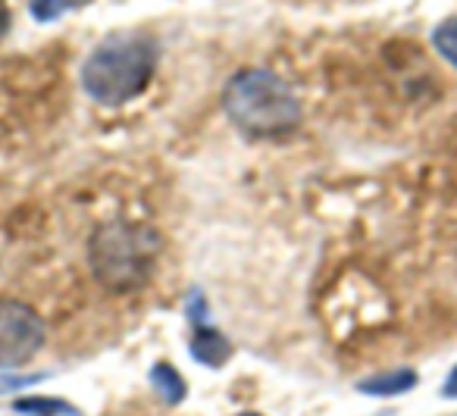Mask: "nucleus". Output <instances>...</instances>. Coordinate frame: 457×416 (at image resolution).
Returning <instances> with one entry per match:
<instances>
[{"instance_id":"nucleus-5","label":"nucleus","mask_w":457,"mask_h":416,"mask_svg":"<svg viewBox=\"0 0 457 416\" xmlns=\"http://www.w3.org/2000/svg\"><path fill=\"white\" fill-rule=\"evenodd\" d=\"M188 313H191V320H195L191 357H195L197 363H204V366H222L228 360V354H232V347H228V341L222 338V335L207 322V307H204V297L201 295L191 297Z\"/></svg>"},{"instance_id":"nucleus-11","label":"nucleus","mask_w":457,"mask_h":416,"mask_svg":"<svg viewBox=\"0 0 457 416\" xmlns=\"http://www.w3.org/2000/svg\"><path fill=\"white\" fill-rule=\"evenodd\" d=\"M442 395H445V397H457V366L448 372V379H445V385H442Z\"/></svg>"},{"instance_id":"nucleus-4","label":"nucleus","mask_w":457,"mask_h":416,"mask_svg":"<svg viewBox=\"0 0 457 416\" xmlns=\"http://www.w3.org/2000/svg\"><path fill=\"white\" fill-rule=\"evenodd\" d=\"M47 326L29 304L0 301V370L22 366L41 351Z\"/></svg>"},{"instance_id":"nucleus-12","label":"nucleus","mask_w":457,"mask_h":416,"mask_svg":"<svg viewBox=\"0 0 457 416\" xmlns=\"http://www.w3.org/2000/svg\"><path fill=\"white\" fill-rule=\"evenodd\" d=\"M10 29V7H7V0H0V38L7 35Z\"/></svg>"},{"instance_id":"nucleus-7","label":"nucleus","mask_w":457,"mask_h":416,"mask_svg":"<svg viewBox=\"0 0 457 416\" xmlns=\"http://www.w3.org/2000/svg\"><path fill=\"white\" fill-rule=\"evenodd\" d=\"M151 385L166 404H179L185 397V391H188V388H185V379L179 376V370H176V366H170V363H154Z\"/></svg>"},{"instance_id":"nucleus-2","label":"nucleus","mask_w":457,"mask_h":416,"mask_svg":"<svg viewBox=\"0 0 457 416\" xmlns=\"http://www.w3.org/2000/svg\"><path fill=\"white\" fill-rule=\"evenodd\" d=\"M228 122L248 138H282L301 126V104L270 70H242L222 91Z\"/></svg>"},{"instance_id":"nucleus-8","label":"nucleus","mask_w":457,"mask_h":416,"mask_svg":"<svg viewBox=\"0 0 457 416\" xmlns=\"http://www.w3.org/2000/svg\"><path fill=\"white\" fill-rule=\"evenodd\" d=\"M85 4H91V0H29V13H32L35 22L47 26V22L63 20L72 10H82Z\"/></svg>"},{"instance_id":"nucleus-9","label":"nucleus","mask_w":457,"mask_h":416,"mask_svg":"<svg viewBox=\"0 0 457 416\" xmlns=\"http://www.w3.org/2000/svg\"><path fill=\"white\" fill-rule=\"evenodd\" d=\"M16 410H20V413H35V416H82L72 404L60 401V397H20Z\"/></svg>"},{"instance_id":"nucleus-14","label":"nucleus","mask_w":457,"mask_h":416,"mask_svg":"<svg viewBox=\"0 0 457 416\" xmlns=\"http://www.w3.org/2000/svg\"><path fill=\"white\" fill-rule=\"evenodd\" d=\"M451 416H457V413H451Z\"/></svg>"},{"instance_id":"nucleus-10","label":"nucleus","mask_w":457,"mask_h":416,"mask_svg":"<svg viewBox=\"0 0 457 416\" xmlns=\"http://www.w3.org/2000/svg\"><path fill=\"white\" fill-rule=\"evenodd\" d=\"M432 47H436L445 63L457 70V16H451V20L438 22L432 29Z\"/></svg>"},{"instance_id":"nucleus-3","label":"nucleus","mask_w":457,"mask_h":416,"mask_svg":"<svg viewBox=\"0 0 457 416\" xmlns=\"http://www.w3.org/2000/svg\"><path fill=\"white\" fill-rule=\"evenodd\" d=\"M160 257V235L145 222H104L88 241L95 279L110 291H135L151 279Z\"/></svg>"},{"instance_id":"nucleus-13","label":"nucleus","mask_w":457,"mask_h":416,"mask_svg":"<svg viewBox=\"0 0 457 416\" xmlns=\"http://www.w3.org/2000/svg\"><path fill=\"white\" fill-rule=\"evenodd\" d=\"M236 416H261V413H236Z\"/></svg>"},{"instance_id":"nucleus-6","label":"nucleus","mask_w":457,"mask_h":416,"mask_svg":"<svg viewBox=\"0 0 457 416\" xmlns=\"http://www.w3.org/2000/svg\"><path fill=\"white\" fill-rule=\"evenodd\" d=\"M420 376L413 370H395V372H379L373 379H363L357 388L363 395H376V397H395V395H404V391L417 388Z\"/></svg>"},{"instance_id":"nucleus-1","label":"nucleus","mask_w":457,"mask_h":416,"mask_svg":"<svg viewBox=\"0 0 457 416\" xmlns=\"http://www.w3.org/2000/svg\"><path fill=\"white\" fill-rule=\"evenodd\" d=\"M157 70V41L141 29L110 32L82 63V88L101 107H122L145 95Z\"/></svg>"}]
</instances>
